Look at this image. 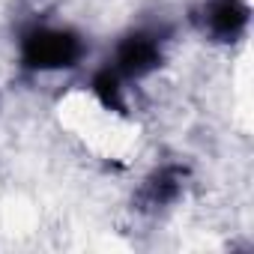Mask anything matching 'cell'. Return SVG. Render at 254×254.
<instances>
[{"instance_id": "cell-1", "label": "cell", "mask_w": 254, "mask_h": 254, "mask_svg": "<svg viewBox=\"0 0 254 254\" xmlns=\"http://www.w3.org/2000/svg\"><path fill=\"white\" fill-rule=\"evenodd\" d=\"M81 54H84V45L72 30L33 27L21 39V63L36 72L69 69L81 60Z\"/></svg>"}, {"instance_id": "cell-2", "label": "cell", "mask_w": 254, "mask_h": 254, "mask_svg": "<svg viewBox=\"0 0 254 254\" xmlns=\"http://www.w3.org/2000/svg\"><path fill=\"white\" fill-rule=\"evenodd\" d=\"M162 63V39L156 33L138 30L117 45V72L129 78H144Z\"/></svg>"}, {"instance_id": "cell-3", "label": "cell", "mask_w": 254, "mask_h": 254, "mask_svg": "<svg viewBox=\"0 0 254 254\" xmlns=\"http://www.w3.org/2000/svg\"><path fill=\"white\" fill-rule=\"evenodd\" d=\"M248 24V6L242 0H209L203 6V27L221 39V42H233Z\"/></svg>"}, {"instance_id": "cell-4", "label": "cell", "mask_w": 254, "mask_h": 254, "mask_svg": "<svg viewBox=\"0 0 254 254\" xmlns=\"http://www.w3.org/2000/svg\"><path fill=\"white\" fill-rule=\"evenodd\" d=\"M183 180H186V171H183V168H177V165L159 168V171L147 180V186H144V191H141V200H144L147 206H168V203H174V200L180 197Z\"/></svg>"}, {"instance_id": "cell-5", "label": "cell", "mask_w": 254, "mask_h": 254, "mask_svg": "<svg viewBox=\"0 0 254 254\" xmlns=\"http://www.w3.org/2000/svg\"><path fill=\"white\" fill-rule=\"evenodd\" d=\"M93 96L99 99L102 108L108 111H123V87H120V72L117 69H102L96 78H93Z\"/></svg>"}]
</instances>
